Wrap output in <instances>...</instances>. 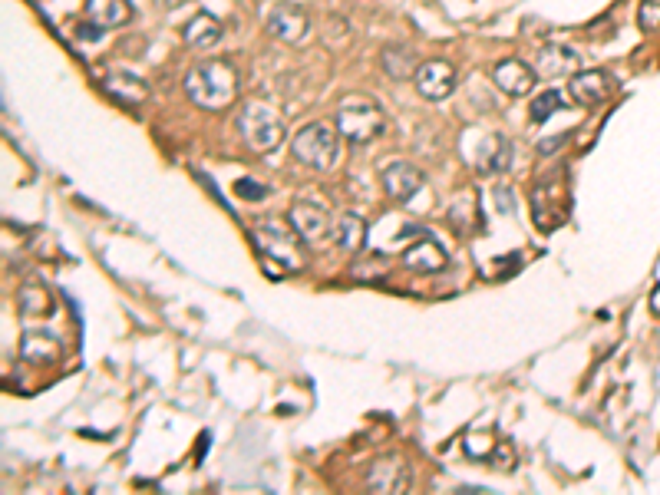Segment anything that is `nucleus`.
Returning a JSON list of instances; mask_svg holds the SVG:
<instances>
[{
    "mask_svg": "<svg viewBox=\"0 0 660 495\" xmlns=\"http://www.w3.org/2000/svg\"><path fill=\"white\" fill-rule=\"evenodd\" d=\"M446 264H449L446 248L439 245L436 238H429V235H420V241H416V245H410V248L403 251V268H406V271L436 274V271H443Z\"/></svg>",
    "mask_w": 660,
    "mask_h": 495,
    "instance_id": "obj_12",
    "label": "nucleus"
},
{
    "mask_svg": "<svg viewBox=\"0 0 660 495\" xmlns=\"http://www.w3.org/2000/svg\"><path fill=\"white\" fill-rule=\"evenodd\" d=\"M185 93L198 106L208 109V113H218L235 103L238 96V73L235 66L225 60H205L195 63L189 73H185Z\"/></svg>",
    "mask_w": 660,
    "mask_h": 495,
    "instance_id": "obj_1",
    "label": "nucleus"
},
{
    "mask_svg": "<svg viewBox=\"0 0 660 495\" xmlns=\"http://www.w3.org/2000/svg\"><path fill=\"white\" fill-rule=\"evenodd\" d=\"M535 76L538 70H532V66L522 60H502V63H495L492 83L509 96H528L535 90Z\"/></svg>",
    "mask_w": 660,
    "mask_h": 495,
    "instance_id": "obj_13",
    "label": "nucleus"
},
{
    "mask_svg": "<svg viewBox=\"0 0 660 495\" xmlns=\"http://www.w3.org/2000/svg\"><path fill=\"white\" fill-rule=\"evenodd\" d=\"M330 235H334V245L340 251H360L367 245V222H363L357 212H344V215H337Z\"/></svg>",
    "mask_w": 660,
    "mask_h": 495,
    "instance_id": "obj_20",
    "label": "nucleus"
},
{
    "mask_svg": "<svg viewBox=\"0 0 660 495\" xmlns=\"http://www.w3.org/2000/svg\"><path fill=\"white\" fill-rule=\"evenodd\" d=\"M103 90L119 99V103L126 106H139L149 99V83H142L136 73H126V70H113L103 76Z\"/></svg>",
    "mask_w": 660,
    "mask_h": 495,
    "instance_id": "obj_16",
    "label": "nucleus"
},
{
    "mask_svg": "<svg viewBox=\"0 0 660 495\" xmlns=\"http://www.w3.org/2000/svg\"><path fill=\"white\" fill-rule=\"evenodd\" d=\"M251 238H255L258 251L268 261L278 264V271L294 274L307 264V251H304V238L297 235V228L291 222H281V218H261L251 228Z\"/></svg>",
    "mask_w": 660,
    "mask_h": 495,
    "instance_id": "obj_2",
    "label": "nucleus"
},
{
    "mask_svg": "<svg viewBox=\"0 0 660 495\" xmlns=\"http://www.w3.org/2000/svg\"><path fill=\"white\" fill-rule=\"evenodd\" d=\"M406 482H410V469H406V462L400 453H390L377 459L367 472V489L370 492H400L406 489Z\"/></svg>",
    "mask_w": 660,
    "mask_h": 495,
    "instance_id": "obj_11",
    "label": "nucleus"
},
{
    "mask_svg": "<svg viewBox=\"0 0 660 495\" xmlns=\"http://www.w3.org/2000/svg\"><path fill=\"white\" fill-rule=\"evenodd\" d=\"M489 459L495 462V469H502V472H509V469L515 466V453H512L509 443H495V449H492Z\"/></svg>",
    "mask_w": 660,
    "mask_h": 495,
    "instance_id": "obj_25",
    "label": "nucleus"
},
{
    "mask_svg": "<svg viewBox=\"0 0 660 495\" xmlns=\"http://www.w3.org/2000/svg\"><path fill=\"white\" fill-rule=\"evenodd\" d=\"M568 93H571V99H575L578 106L594 109V106L608 103L611 80H608V73H601V70L575 73V76H568Z\"/></svg>",
    "mask_w": 660,
    "mask_h": 495,
    "instance_id": "obj_9",
    "label": "nucleus"
},
{
    "mask_svg": "<svg viewBox=\"0 0 660 495\" xmlns=\"http://www.w3.org/2000/svg\"><path fill=\"white\" fill-rule=\"evenodd\" d=\"M641 30L660 33V0H644L641 4Z\"/></svg>",
    "mask_w": 660,
    "mask_h": 495,
    "instance_id": "obj_24",
    "label": "nucleus"
},
{
    "mask_svg": "<svg viewBox=\"0 0 660 495\" xmlns=\"http://www.w3.org/2000/svg\"><path fill=\"white\" fill-rule=\"evenodd\" d=\"M86 20L99 30L126 27L132 20V4L129 0H86Z\"/></svg>",
    "mask_w": 660,
    "mask_h": 495,
    "instance_id": "obj_17",
    "label": "nucleus"
},
{
    "mask_svg": "<svg viewBox=\"0 0 660 495\" xmlns=\"http://www.w3.org/2000/svg\"><path fill=\"white\" fill-rule=\"evenodd\" d=\"M426 175L410 162H390L383 169V192H387L393 202H410V198L423 189Z\"/></svg>",
    "mask_w": 660,
    "mask_h": 495,
    "instance_id": "obj_10",
    "label": "nucleus"
},
{
    "mask_svg": "<svg viewBox=\"0 0 660 495\" xmlns=\"http://www.w3.org/2000/svg\"><path fill=\"white\" fill-rule=\"evenodd\" d=\"M222 24H218L215 14H208V10H198V17H192L189 24L182 27V40L189 43L195 50H212L222 43Z\"/></svg>",
    "mask_w": 660,
    "mask_h": 495,
    "instance_id": "obj_18",
    "label": "nucleus"
},
{
    "mask_svg": "<svg viewBox=\"0 0 660 495\" xmlns=\"http://www.w3.org/2000/svg\"><path fill=\"white\" fill-rule=\"evenodd\" d=\"M651 307H654V314L660 317V288H654V294H651Z\"/></svg>",
    "mask_w": 660,
    "mask_h": 495,
    "instance_id": "obj_28",
    "label": "nucleus"
},
{
    "mask_svg": "<svg viewBox=\"0 0 660 495\" xmlns=\"http://www.w3.org/2000/svg\"><path fill=\"white\" fill-rule=\"evenodd\" d=\"M383 70H387L393 80H406L410 73H416V53L410 47L393 43V47L383 50Z\"/></svg>",
    "mask_w": 660,
    "mask_h": 495,
    "instance_id": "obj_22",
    "label": "nucleus"
},
{
    "mask_svg": "<svg viewBox=\"0 0 660 495\" xmlns=\"http://www.w3.org/2000/svg\"><path fill=\"white\" fill-rule=\"evenodd\" d=\"M512 162H515V149H512V142L505 139V136H489L486 142H482V149H479V172H486V175H502V172H509L512 169Z\"/></svg>",
    "mask_w": 660,
    "mask_h": 495,
    "instance_id": "obj_19",
    "label": "nucleus"
},
{
    "mask_svg": "<svg viewBox=\"0 0 660 495\" xmlns=\"http://www.w3.org/2000/svg\"><path fill=\"white\" fill-rule=\"evenodd\" d=\"M238 132H241V139H245L248 149H255V152H261V156H264V152H271V149L281 146L284 123H281V116L274 113L271 106L245 103V109L238 113Z\"/></svg>",
    "mask_w": 660,
    "mask_h": 495,
    "instance_id": "obj_5",
    "label": "nucleus"
},
{
    "mask_svg": "<svg viewBox=\"0 0 660 495\" xmlns=\"http://www.w3.org/2000/svg\"><path fill=\"white\" fill-rule=\"evenodd\" d=\"M235 192H238L241 198H264V195H268V189H264V185L248 182V179H238V182H235Z\"/></svg>",
    "mask_w": 660,
    "mask_h": 495,
    "instance_id": "obj_26",
    "label": "nucleus"
},
{
    "mask_svg": "<svg viewBox=\"0 0 660 495\" xmlns=\"http://www.w3.org/2000/svg\"><path fill=\"white\" fill-rule=\"evenodd\" d=\"M17 307L24 317H50L53 314V297L47 291V284L40 281H24L17 291Z\"/></svg>",
    "mask_w": 660,
    "mask_h": 495,
    "instance_id": "obj_21",
    "label": "nucleus"
},
{
    "mask_svg": "<svg viewBox=\"0 0 660 495\" xmlns=\"http://www.w3.org/2000/svg\"><path fill=\"white\" fill-rule=\"evenodd\" d=\"M159 4H162L165 10H172V7H182V4H185V0H159Z\"/></svg>",
    "mask_w": 660,
    "mask_h": 495,
    "instance_id": "obj_29",
    "label": "nucleus"
},
{
    "mask_svg": "<svg viewBox=\"0 0 660 495\" xmlns=\"http://www.w3.org/2000/svg\"><path fill=\"white\" fill-rule=\"evenodd\" d=\"M565 106H568V99L561 96L558 90H545L542 96L532 99V119L535 123H545L548 116H555L558 109H565Z\"/></svg>",
    "mask_w": 660,
    "mask_h": 495,
    "instance_id": "obj_23",
    "label": "nucleus"
},
{
    "mask_svg": "<svg viewBox=\"0 0 660 495\" xmlns=\"http://www.w3.org/2000/svg\"><path fill=\"white\" fill-rule=\"evenodd\" d=\"M20 357L27 363H57L63 357V340L50 330H27L20 337Z\"/></svg>",
    "mask_w": 660,
    "mask_h": 495,
    "instance_id": "obj_15",
    "label": "nucleus"
},
{
    "mask_svg": "<svg viewBox=\"0 0 660 495\" xmlns=\"http://www.w3.org/2000/svg\"><path fill=\"white\" fill-rule=\"evenodd\" d=\"M264 27H268L271 37L291 43V47H301L311 37V17H307V10L294 4H274L268 10V17H264Z\"/></svg>",
    "mask_w": 660,
    "mask_h": 495,
    "instance_id": "obj_6",
    "label": "nucleus"
},
{
    "mask_svg": "<svg viewBox=\"0 0 660 495\" xmlns=\"http://www.w3.org/2000/svg\"><path fill=\"white\" fill-rule=\"evenodd\" d=\"M565 142V136H555V139H545V142H538V156H552L555 152V146H561Z\"/></svg>",
    "mask_w": 660,
    "mask_h": 495,
    "instance_id": "obj_27",
    "label": "nucleus"
},
{
    "mask_svg": "<svg viewBox=\"0 0 660 495\" xmlns=\"http://www.w3.org/2000/svg\"><path fill=\"white\" fill-rule=\"evenodd\" d=\"M291 149L297 162L311 165L317 172H330L340 159V132L330 123H311L297 132Z\"/></svg>",
    "mask_w": 660,
    "mask_h": 495,
    "instance_id": "obj_4",
    "label": "nucleus"
},
{
    "mask_svg": "<svg viewBox=\"0 0 660 495\" xmlns=\"http://www.w3.org/2000/svg\"><path fill=\"white\" fill-rule=\"evenodd\" d=\"M413 83L423 99H429V103H443V99L456 90V70H453V63H446V60H426L416 66Z\"/></svg>",
    "mask_w": 660,
    "mask_h": 495,
    "instance_id": "obj_7",
    "label": "nucleus"
},
{
    "mask_svg": "<svg viewBox=\"0 0 660 495\" xmlns=\"http://www.w3.org/2000/svg\"><path fill=\"white\" fill-rule=\"evenodd\" d=\"M334 126L347 142L367 146V142H373L383 129H387V113H383V106L373 96L354 93V96H344L337 103Z\"/></svg>",
    "mask_w": 660,
    "mask_h": 495,
    "instance_id": "obj_3",
    "label": "nucleus"
},
{
    "mask_svg": "<svg viewBox=\"0 0 660 495\" xmlns=\"http://www.w3.org/2000/svg\"><path fill=\"white\" fill-rule=\"evenodd\" d=\"M581 66V57L568 43H545L535 57V70L542 76H575Z\"/></svg>",
    "mask_w": 660,
    "mask_h": 495,
    "instance_id": "obj_14",
    "label": "nucleus"
},
{
    "mask_svg": "<svg viewBox=\"0 0 660 495\" xmlns=\"http://www.w3.org/2000/svg\"><path fill=\"white\" fill-rule=\"evenodd\" d=\"M288 222L297 228V235L304 241H324L327 231L334 228L330 225V212L321 202H311V198H301V202L291 205L288 212Z\"/></svg>",
    "mask_w": 660,
    "mask_h": 495,
    "instance_id": "obj_8",
    "label": "nucleus"
}]
</instances>
